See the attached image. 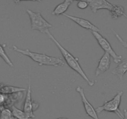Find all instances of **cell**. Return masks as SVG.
Masks as SVG:
<instances>
[{
    "instance_id": "cell-21",
    "label": "cell",
    "mask_w": 127,
    "mask_h": 119,
    "mask_svg": "<svg viewBox=\"0 0 127 119\" xmlns=\"http://www.w3.org/2000/svg\"><path fill=\"white\" fill-rule=\"evenodd\" d=\"M39 107V104L37 102L32 100V110L33 112L36 111Z\"/></svg>"
},
{
    "instance_id": "cell-1",
    "label": "cell",
    "mask_w": 127,
    "mask_h": 119,
    "mask_svg": "<svg viewBox=\"0 0 127 119\" xmlns=\"http://www.w3.org/2000/svg\"><path fill=\"white\" fill-rule=\"evenodd\" d=\"M44 34L48 36L49 38L50 39H51L52 40V42L56 45L57 47H58L59 50H60V52L62 53V56H63L64 58V60H65V63H66L67 65L69 66V67L71 68L74 71H75V72L77 73L80 76H82L83 79L86 81L88 83V84L90 86H93L95 84L94 81H90L89 79V78L87 77V76L86 75V74L85 73V72L84 71L83 69L82 68L81 66H80V63L79 62V58H77V57H74L70 52H68L65 48H64L62 45H61V43L57 40L55 39V37L51 34V33L50 32V31L49 30L45 32Z\"/></svg>"
},
{
    "instance_id": "cell-15",
    "label": "cell",
    "mask_w": 127,
    "mask_h": 119,
    "mask_svg": "<svg viewBox=\"0 0 127 119\" xmlns=\"http://www.w3.org/2000/svg\"><path fill=\"white\" fill-rule=\"evenodd\" d=\"M110 12L113 19H117L122 16L125 17L127 19V15L125 13V9L122 6L113 4Z\"/></svg>"
},
{
    "instance_id": "cell-12",
    "label": "cell",
    "mask_w": 127,
    "mask_h": 119,
    "mask_svg": "<svg viewBox=\"0 0 127 119\" xmlns=\"http://www.w3.org/2000/svg\"><path fill=\"white\" fill-rule=\"evenodd\" d=\"M26 91V88L16 87V86L5 85L4 84L0 83V93L4 94H13L18 93H22Z\"/></svg>"
},
{
    "instance_id": "cell-22",
    "label": "cell",
    "mask_w": 127,
    "mask_h": 119,
    "mask_svg": "<svg viewBox=\"0 0 127 119\" xmlns=\"http://www.w3.org/2000/svg\"><path fill=\"white\" fill-rule=\"evenodd\" d=\"M123 119H127V109H124V110H123Z\"/></svg>"
},
{
    "instance_id": "cell-18",
    "label": "cell",
    "mask_w": 127,
    "mask_h": 119,
    "mask_svg": "<svg viewBox=\"0 0 127 119\" xmlns=\"http://www.w3.org/2000/svg\"><path fill=\"white\" fill-rule=\"evenodd\" d=\"M0 57L3 58V60H4V61H5L9 66H11V67H13V66H14V65L13 64L12 61H11V60L9 59L8 55L6 53L4 47H3L1 44H0Z\"/></svg>"
},
{
    "instance_id": "cell-19",
    "label": "cell",
    "mask_w": 127,
    "mask_h": 119,
    "mask_svg": "<svg viewBox=\"0 0 127 119\" xmlns=\"http://www.w3.org/2000/svg\"><path fill=\"white\" fill-rule=\"evenodd\" d=\"M112 32H113V33L115 34V36L116 38H117V39L118 40V41L120 42V43H121V45H122L123 46L124 48H127V42H126V41H125L124 40H123V39H122V37H121L119 35H118V34H117V32H115V31L114 29H112Z\"/></svg>"
},
{
    "instance_id": "cell-10",
    "label": "cell",
    "mask_w": 127,
    "mask_h": 119,
    "mask_svg": "<svg viewBox=\"0 0 127 119\" xmlns=\"http://www.w3.org/2000/svg\"><path fill=\"white\" fill-rule=\"evenodd\" d=\"M110 66V56L108 53L105 52L102 58L98 61V66L95 70V76H98L101 74L107 71Z\"/></svg>"
},
{
    "instance_id": "cell-17",
    "label": "cell",
    "mask_w": 127,
    "mask_h": 119,
    "mask_svg": "<svg viewBox=\"0 0 127 119\" xmlns=\"http://www.w3.org/2000/svg\"><path fill=\"white\" fill-rule=\"evenodd\" d=\"M0 119H17L13 116L10 109H3L0 110Z\"/></svg>"
},
{
    "instance_id": "cell-11",
    "label": "cell",
    "mask_w": 127,
    "mask_h": 119,
    "mask_svg": "<svg viewBox=\"0 0 127 119\" xmlns=\"http://www.w3.org/2000/svg\"><path fill=\"white\" fill-rule=\"evenodd\" d=\"M90 9L94 13H96L100 9H105L110 11L113 4L105 0H94L87 1Z\"/></svg>"
},
{
    "instance_id": "cell-16",
    "label": "cell",
    "mask_w": 127,
    "mask_h": 119,
    "mask_svg": "<svg viewBox=\"0 0 127 119\" xmlns=\"http://www.w3.org/2000/svg\"><path fill=\"white\" fill-rule=\"evenodd\" d=\"M10 109L11 110L13 116L15 118H16L17 119H29L23 110H20L18 108H17L16 107L14 106V105L12 106Z\"/></svg>"
},
{
    "instance_id": "cell-14",
    "label": "cell",
    "mask_w": 127,
    "mask_h": 119,
    "mask_svg": "<svg viewBox=\"0 0 127 119\" xmlns=\"http://www.w3.org/2000/svg\"><path fill=\"white\" fill-rule=\"evenodd\" d=\"M73 3H74V1H72V0H65L63 3L58 4L55 8V9L52 11L51 14H52V15L54 16L64 14Z\"/></svg>"
},
{
    "instance_id": "cell-13",
    "label": "cell",
    "mask_w": 127,
    "mask_h": 119,
    "mask_svg": "<svg viewBox=\"0 0 127 119\" xmlns=\"http://www.w3.org/2000/svg\"><path fill=\"white\" fill-rule=\"evenodd\" d=\"M127 72V59L122 60L118 66L112 71L113 75L117 76L120 80H122L125 74Z\"/></svg>"
},
{
    "instance_id": "cell-23",
    "label": "cell",
    "mask_w": 127,
    "mask_h": 119,
    "mask_svg": "<svg viewBox=\"0 0 127 119\" xmlns=\"http://www.w3.org/2000/svg\"><path fill=\"white\" fill-rule=\"evenodd\" d=\"M69 119L67 118H64V117H61V118H59V119Z\"/></svg>"
},
{
    "instance_id": "cell-8",
    "label": "cell",
    "mask_w": 127,
    "mask_h": 119,
    "mask_svg": "<svg viewBox=\"0 0 127 119\" xmlns=\"http://www.w3.org/2000/svg\"><path fill=\"white\" fill-rule=\"evenodd\" d=\"M23 111L29 119H34L35 115L32 110V100L31 99V70L29 74V86L27 89L25 100L23 105Z\"/></svg>"
},
{
    "instance_id": "cell-20",
    "label": "cell",
    "mask_w": 127,
    "mask_h": 119,
    "mask_svg": "<svg viewBox=\"0 0 127 119\" xmlns=\"http://www.w3.org/2000/svg\"><path fill=\"white\" fill-rule=\"evenodd\" d=\"M77 6L80 9H85L89 6V3L86 1H78Z\"/></svg>"
},
{
    "instance_id": "cell-4",
    "label": "cell",
    "mask_w": 127,
    "mask_h": 119,
    "mask_svg": "<svg viewBox=\"0 0 127 119\" xmlns=\"http://www.w3.org/2000/svg\"><path fill=\"white\" fill-rule=\"evenodd\" d=\"M26 13L30 18L32 30H36L41 33H45L47 30L52 27V24L49 23L41 13L34 12L30 9H26Z\"/></svg>"
},
{
    "instance_id": "cell-9",
    "label": "cell",
    "mask_w": 127,
    "mask_h": 119,
    "mask_svg": "<svg viewBox=\"0 0 127 119\" xmlns=\"http://www.w3.org/2000/svg\"><path fill=\"white\" fill-rule=\"evenodd\" d=\"M63 15L66 17V18H69L70 20L74 21V22L77 24L78 25H80L82 28H84V29L92 31V32H99L100 29L97 26H95V25H94L92 23L90 22L89 20H87V19H83V18H79V17L69 15V14H65V13H64Z\"/></svg>"
},
{
    "instance_id": "cell-2",
    "label": "cell",
    "mask_w": 127,
    "mask_h": 119,
    "mask_svg": "<svg viewBox=\"0 0 127 119\" xmlns=\"http://www.w3.org/2000/svg\"><path fill=\"white\" fill-rule=\"evenodd\" d=\"M13 50L21 53L23 55L27 56L31 58L34 61L37 63L39 66L46 65V66H64L65 65V62L60 57H52L49 56L43 53H39L36 52H33L28 49H21L18 48L16 46H13Z\"/></svg>"
},
{
    "instance_id": "cell-3",
    "label": "cell",
    "mask_w": 127,
    "mask_h": 119,
    "mask_svg": "<svg viewBox=\"0 0 127 119\" xmlns=\"http://www.w3.org/2000/svg\"><path fill=\"white\" fill-rule=\"evenodd\" d=\"M123 94V92L122 91H119L117 92V94L111 100L105 101L103 105L98 106L95 109L97 114H100L103 111L113 112L115 113L121 119H123V114H122L119 109Z\"/></svg>"
},
{
    "instance_id": "cell-7",
    "label": "cell",
    "mask_w": 127,
    "mask_h": 119,
    "mask_svg": "<svg viewBox=\"0 0 127 119\" xmlns=\"http://www.w3.org/2000/svg\"><path fill=\"white\" fill-rule=\"evenodd\" d=\"M76 91L80 94L81 97L83 105H84V109H85V112H86L87 116L90 117L93 119H99L98 116V114L96 112L95 109H94L91 104L89 102L87 99L85 94H84V89L80 86H78L76 87Z\"/></svg>"
},
{
    "instance_id": "cell-5",
    "label": "cell",
    "mask_w": 127,
    "mask_h": 119,
    "mask_svg": "<svg viewBox=\"0 0 127 119\" xmlns=\"http://www.w3.org/2000/svg\"><path fill=\"white\" fill-rule=\"evenodd\" d=\"M92 34L94 36L95 39L97 40V42L99 44V45L100 46L101 48L105 51V52L108 53L110 56L112 57L114 63H119L122 61V56L118 55L115 53V52L113 50V48L111 46L110 43L104 37H103L99 32H92Z\"/></svg>"
},
{
    "instance_id": "cell-6",
    "label": "cell",
    "mask_w": 127,
    "mask_h": 119,
    "mask_svg": "<svg viewBox=\"0 0 127 119\" xmlns=\"http://www.w3.org/2000/svg\"><path fill=\"white\" fill-rule=\"evenodd\" d=\"M20 93L13 94H7L0 93V110L3 109H11L15 103L18 102L22 98Z\"/></svg>"
}]
</instances>
